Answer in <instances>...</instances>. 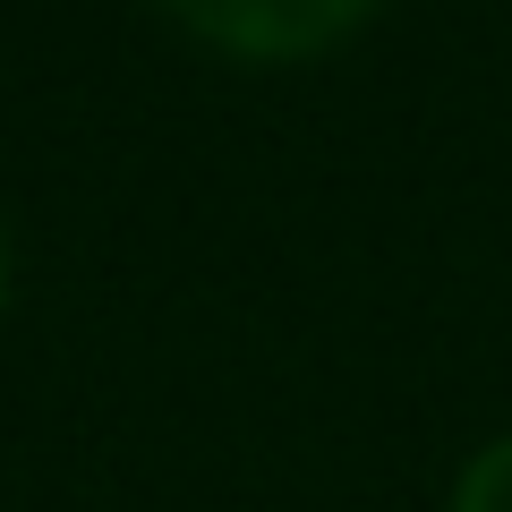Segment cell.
I'll return each instance as SVG.
<instances>
[{"mask_svg": "<svg viewBox=\"0 0 512 512\" xmlns=\"http://www.w3.org/2000/svg\"><path fill=\"white\" fill-rule=\"evenodd\" d=\"M188 35L222 43V52H248V60H299V52H325L333 35L367 18V0H163Z\"/></svg>", "mask_w": 512, "mask_h": 512, "instance_id": "cell-1", "label": "cell"}, {"mask_svg": "<svg viewBox=\"0 0 512 512\" xmlns=\"http://www.w3.org/2000/svg\"><path fill=\"white\" fill-rule=\"evenodd\" d=\"M453 512H512V436H504V444H487V453L461 470Z\"/></svg>", "mask_w": 512, "mask_h": 512, "instance_id": "cell-2", "label": "cell"}]
</instances>
